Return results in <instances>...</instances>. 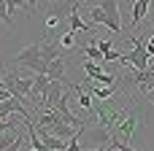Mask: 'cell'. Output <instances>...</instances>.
<instances>
[{
    "label": "cell",
    "mask_w": 154,
    "mask_h": 151,
    "mask_svg": "<svg viewBox=\"0 0 154 151\" xmlns=\"http://www.w3.org/2000/svg\"><path fill=\"white\" fill-rule=\"evenodd\" d=\"M89 22H92V24H106V22H108V16H106V11H103L100 3L89 5Z\"/></svg>",
    "instance_id": "30bf717a"
},
{
    "label": "cell",
    "mask_w": 154,
    "mask_h": 151,
    "mask_svg": "<svg viewBox=\"0 0 154 151\" xmlns=\"http://www.w3.org/2000/svg\"><path fill=\"white\" fill-rule=\"evenodd\" d=\"M141 92L146 95V100L154 105V81H152V84H141Z\"/></svg>",
    "instance_id": "9a60e30c"
},
{
    "label": "cell",
    "mask_w": 154,
    "mask_h": 151,
    "mask_svg": "<svg viewBox=\"0 0 154 151\" xmlns=\"http://www.w3.org/2000/svg\"><path fill=\"white\" fill-rule=\"evenodd\" d=\"M149 22H154V0H149Z\"/></svg>",
    "instance_id": "d6986e66"
},
{
    "label": "cell",
    "mask_w": 154,
    "mask_h": 151,
    "mask_svg": "<svg viewBox=\"0 0 154 151\" xmlns=\"http://www.w3.org/2000/svg\"><path fill=\"white\" fill-rule=\"evenodd\" d=\"M51 86V76L49 73H35L32 76V92H30V105H43L46 95Z\"/></svg>",
    "instance_id": "3957f363"
},
{
    "label": "cell",
    "mask_w": 154,
    "mask_h": 151,
    "mask_svg": "<svg viewBox=\"0 0 154 151\" xmlns=\"http://www.w3.org/2000/svg\"><path fill=\"white\" fill-rule=\"evenodd\" d=\"M103 62H122V51H116V49H108V51L103 54Z\"/></svg>",
    "instance_id": "5bb4252c"
},
{
    "label": "cell",
    "mask_w": 154,
    "mask_h": 151,
    "mask_svg": "<svg viewBox=\"0 0 154 151\" xmlns=\"http://www.w3.org/2000/svg\"><path fill=\"white\" fill-rule=\"evenodd\" d=\"M41 54H43L46 62H51L54 57H60V54H62V43H60V38H49V35H43V38H41Z\"/></svg>",
    "instance_id": "5b68a950"
},
{
    "label": "cell",
    "mask_w": 154,
    "mask_h": 151,
    "mask_svg": "<svg viewBox=\"0 0 154 151\" xmlns=\"http://www.w3.org/2000/svg\"><path fill=\"white\" fill-rule=\"evenodd\" d=\"M68 22H70V30H76V32H81V30H84V32H92V27H95L92 22H84V19L79 16V5H76V8L70 11Z\"/></svg>",
    "instance_id": "ba28073f"
},
{
    "label": "cell",
    "mask_w": 154,
    "mask_h": 151,
    "mask_svg": "<svg viewBox=\"0 0 154 151\" xmlns=\"http://www.w3.org/2000/svg\"><path fill=\"white\" fill-rule=\"evenodd\" d=\"M3 84L5 89L14 95V97H22V100H30V92H32V78H24L14 70H3Z\"/></svg>",
    "instance_id": "7a4b0ae2"
},
{
    "label": "cell",
    "mask_w": 154,
    "mask_h": 151,
    "mask_svg": "<svg viewBox=\"0 0 154 151\" xmlns=\"http://www.w3.org/2000/svg\"><path fill=\"white\" fill-rule=\"evenodd\" d=\"M65 65H68V62H65V57L60 54V57H54V59L49 62V70H46V73H49L51 78H57V81H65V86H73V81L65 78Z\"/></svg>",
    "instance_id": "8992f818"
},
{
    "label": "cell",
    "mask_w": 154,
    "mask_h": 151,
    "mask_svg": "<svg viewBox=\"0 0 154 151\" xmlns=\"http://www.w3.org/2000/svg\"><path fill=\"white\" fill-rule=\"evenodd\" d=\"M97 3L103 5V11H106V16H108L106 27H108L111 32H122V16H119V0H97Z\"/></svg>",
    "instance_id": "277c9868"
},
{
    "label": "cell",
    "mask_w": 154,
    "mask_h": 151,
    "mask_svg": "<svg viewBox=\"0 0 154 151\" xmlns=\"http://www.w3.org/2000/svg\"><path fill=\"white\" fill-rule=\"evenodd\" d=\"M84 54H87L89 59H95V62H103V51L97 49V43H95V41H89V43L84 46Z\"/></svg>",
    "instance_id": "8fae6325"
},
{
    "label": "cell",
    "mask_w": 154,
    "mask_h": 151,
    "mask_svg": "<svg viewBox=\"0 0 154 151\" xmlns=\"http://www.w3.org/2000/svg\"><path fill=\"white\" fill-rule=\"evenodd\" d=\"M0 22H3L8 30H14V27H16V24H14V16H11L8 5H5V0H0Z\"/></svg>",
    "instance_id": "7c38bea8"
},
{
    "label": "cell",
    "mask_w": 154,
    "mask_h": 151,
    "mask_svg": "<svg viewBox=\"0 0 154 151\" xmlns=\"http://www.w3.org/2000/svg\"><path fill=\"white\" fill-rule=\"evenodd\" d=\"M146 11H149V0H135V5H133V27H138L143 22Z\"/></svg>",
    "instance_id": "9c48e42d"
},
{
    "label": "cell",
    "mask_w": 154,
    "mask_h": 151,
    "mask_svg": "<svg viewBox=\"0 0 154 151\" xmlns=\"http://www.w3.org/2000/svg\"><path fill=\"white\" fill-rule=\"evenodd\" d=\"M5 5H8V11L14 14V11L19 8V5H27V0H5Z\"/></svg>",
    "instance_id": "e0dca14e"
},
{
    "label": "cell",
    "mask_w": 154,
    "mask_h": 151,
    "mask_svg": "<svg viewBox=\"0 0 154 151\" xmlns=\"http://www.w3.org/2000/svg\"><path fill=\"white\" fill-rule=\"evenodd\" d=\"M92 41H95V43H97V49H100V51H103V54H106V51H108V49H114V41H108V38H106V41H97V38H92Z\"/></svg>",
    "instance_id": "2e32d148"
},
{
    "label": "cell",
    "mask_w": 154,
    "mask_h": 151,
    "mask_svg": "<svg viewBox=\"0 0 154 151\" xmlns=\"http://www.w3.org/2000/svg\"><path fill=\"white\" fill-rule=\"evenodd\" d=\"M14 65L30 68V70H35V73H46V70H49V62H46L43 54H41V43H30V46H24V49L14 57Z\"/></svg>",
    "instance_id": "6da1fadb"
},
{
    "label": "cell",
    "mask_w": 154,
    "mask_h": 151,
    "mask_svg": "<svg viewBox=\"0 0 154 151\" xmlns=\"http://www.w3.org/2000/svg\"><path fill=\"white\" fill-rule=\"evenodd\" d=\"M62 84H65V81L51 78V86H49V95H46V100H43V108H41V111H51V108L57 105V100L62 97Z\"/></svg>",
    "instance_id": "52a82bcc"
},
{
    "label": "cell",
    "mask_w": 154,
    "mask_h": 151,
    "mask_svg": "<svg viewBox=\"0 0 154 151\" xmlns=\"http://www.w3.org/2000/svg\"><path fill=\"white\" fill-rule=\"evenodd\" d=\"M43 3H54V0H43Z\"/></svg>",
    "instance_id": "ffe728a7"
},
{
    "label": "cell",
    "mask_w": 154,
    "mask_h": 151,
    "mask_svg": "<svg viewBox=\"0 0 154 151\" xmlns=\"http://www.w3.org/2000/svg\"><path fill=\"white\" fill-rule=\"evenodd\" d=\"M146 49H149V54L154 57V35H146Z\"/></svg>",
    "instance_id": "ac0fdd59"
},
{
    "label": "cell",
    "mask_w": 154,
    "mask_h": 151,
    "mask_svg": "<svg viewBox=\"0 0 154 151\" xmlns=\"http://www.w3.org/2000/svg\"><path fill=\"white\" fill-rule=\"evenodd\" d=\"M60 43H62V49H73V46H76V30H68V32H62Z\"/></svg>",
    "instance_id": "4fadbf2b"
}]
</instances>
